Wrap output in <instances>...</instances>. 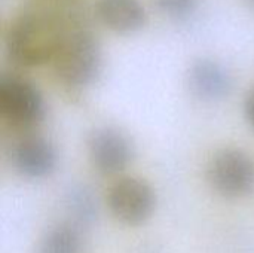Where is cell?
Returning <instances> with one entry per match:
<instances>
[{
    "mask_svg": "<svg viewBox=\"0 0 254 253\" xmlns=\"http://www.w3.org/2000/svg\"><path fill=\"white\" fill-rule=\"evenodd\" d=\"M189 86L201 100H220L232 88V76L228 69L216 60H196L189 70Z\"/></svg>",
    "mask_w": 254,
    "mask_h": 253,
    "instance_id": "ba28073f",
    "label": "cell"
},
{
    "mask_svg": "<svg viewBox=\"0 0 254 253\" xmlns=\"http://www.w3.org/2000/svg\"><path fill=\"white\" fill-rule=\"evenodd\" d=\"M244 109H246V116L247 119L250 121V124L254 127V89H252L246 98V104H244Z\"/></svg>",
    "mask_w": 254,
    "mask_h": 253,
    "instance_id": "7c38bea8",
    "label": "cell"
},
{
    "mask_svg": "<svg viewBox=\"0 0 254 253\" xmlns=\"http://www.w3.org/2000/svg\"><path fill=\"white\" fill-rule=\"evenodd\" d=\"M80 236L71 225L51 228L39 245V253H79Z\"/></svg>",
    "mask_w": 254,
    "mask_h": 253,
    "instance_id": "30bf717a",
    "label": "cell"
},
{
    "mask_svg": "<svg viewBox=\"0 0 254 253\" xmlns=\"http://www.w3.org/2000/svg\"><path fill=\"white\" fill-rule=\"evenodd\" d=\"M158 7L173 19H188L198 9L199 0H156Z\"/></svg>",
    "mask_w": 254,
    "mask_h": 253,
    "instance_id": "8fae6325",
    "label": "cell"
},
{
    "mask_svg": "<svg viewBox=\"0 0 254 253\" xmlns=\"http://www.w3.org/2000/svg\"><path fill=\"white\" fill-rule=\"evenodd\" d=\"M13 163L19 173L40 179L52 173L57 166L54 145L42 136H25L13 149Z\"/></svg>",
    "mask_w": 254,
    "mask_h": 253,
    "instance_id": "52a82bcc",
    "label": "cell"
},
{
    "mask_svg": "<svg viewBox=\"0 0 254 253\" xmlns=\"http://www.w3.org/2000/svg\"><path fill=\"white\" fill-rule=\"evenodd\" d=\"M65 33L61 24L48 13H22L10 22L6 31V54L18 66H42L54 60Z\"/></svg>",
    "mask_w": 254,
    "mask_h": 253,
    "instance_id": "6da1fadb",
    "label": "cell"
},
{
    "mask_svg": "<svg viewBox=\"0 0 254 253\" xmlns=\"http://www.w3.org/2000/svg\"><path fill=\"white\" fill-rule=\"evenodd\" d=\"M207 179L214 191L226 198H241L254 189V161L241 149L226 148L213 155Z\"/></svg>",
    "mask_w": 254,
    "mask_h": 253,
    "instance_id": "3957f363",
    "label": "cell"
},
{
    "mask_svg": "<svg viewBox=\"0 0 254 253\" xmlns=\"http://www.w3.org/2000/svg\"><path fill=\"white\" fill-rule=\"evenodd\" d=\"M101 60L94 36L85 30H71L65 33L52 64L60 82L70 88H83L97 79Z\"/></svg>",
    "mask_w": 254,
    "mask_h": 253,
    "instance_id": "7a4b0ae2",
    "label": "cell"
},
{
    "mask_svg": "<svg viewBox=\"0 0 254 253\" xmlns=\"http://www.w3.org/2000/svg\"><path fill=\"white\" fill-rule=\"evenodd\" d=\"M89 160L101 174H118L127 169L132 158L129 139L115 127H100L88 139Z\"/></svg>",
    "mask_w": 254,
    "mask_h": 253,
    "instance_id": "8992f818",
    "label": "cell"
},
{
    "mask_svg": "<svg viewBox=\"0 0 254 253\" xmlns=\"http://www.w3.org/2000/svg\"><path fill=\"white\" fill-rule=\"evenodd\" d=\"M0 115L15 128L39 124L45 115V103L37 86L24 78L3 75L0 78Z\"/></svg>",
    "mask_w": 254,
    "mask_h": 253,
    "instance_id": "277c9868",
    "label": "cell"
},
{
    "mask_svg": "<svg viewBox=\"0 0 254 253\" xmlns=\"http://www.w3.org/2000/svg\"><path fill=\"white\" fill-rule=\"evenodd\" d=\"M95 12L100 21L116 33H134L147 19L146 9L138 0H97Z\"/></svg>",
    "mask_w": 254,
    "mask_h": 253,
    "instance_id": "9c48e42d",
    "label": "cell"
},
{
    "mask_svg": "<svg viewBox=\"0 0 254 253\" xmlns=\"http://www.w3.org/2000/svg\"><path fill=\"white\" fill-rule=\"evenodd\" d=\"M252 3H253V4H254V0H252Z\"/></svg>",
    "mask_w": 254,
    "mask_h": 253,
    "instance_id": "4fadbf2b",
    "label": "cell"
},
{
    "mask_svg": "<svg viewBox=\"0 0 254 253\" xmlns=\"http://www.w3.org/2000/svg\"><path fill=\"white\" fill-rule=\"evenodd\" d=\"M107 206L112 215L124 224L146 222L156 206L152 186L138 177H121L107 191Z\"/></svg>",
    "mask_w": 254,
    "mask_h": 253,
    "instance_id": "5b68a950",
    "label": "cell"
}]
</instances>
